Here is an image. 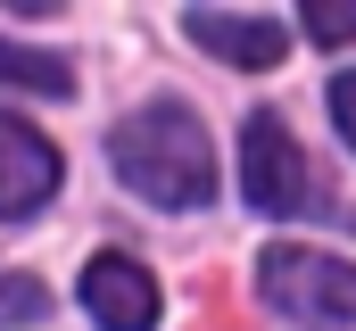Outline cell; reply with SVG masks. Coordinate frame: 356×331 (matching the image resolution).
Segmentation results:
<instances>
[{
	"label": "cell",
	"instance_id": "1",
	"mask_svg": "<svg viewBox=\"0 0 356 331\" xmlns=\"http://www.w3.org/2000/svg\"><path fill=\"white\" fill-rule=\"evenodd\" d=\"M108 158H116V174H124L149 207H207V199H216L207 133H199V116L175 108V99L133 108V116L108 133Z\"/></svg>",
	"mask_w": 356,
	"mask_h": 331
},
{
	"label": "cell",
	"instance_id": "2",
	"mask_svg": "<svg viewBox=\"0 0 356 331\" xmlns=\"http://www.w3.org/2000/svg\"><path fill=\"white\" fill-rule=\"evenodd\" d=\"M257 290L282 315H307V323H356V265L348 257H323V248L282 241L257 257Z\"/></svg>",
	"mask_w": 356,
	"mask_h": 331
},
{
	"label": "cell",
	"instance_id": "3",
	"mask_svg": "<svg viewBox=\"0 0 356 331\" xmlns=\"http://www.w3.org/2000/svg\"><path fill=\"white\" fill-rule=\"evenodd\" d=\"M241 191H249L257 216H307V207H315L307 150L290 141V124H282L273 108H257V116L241 124Z\"/></svg>",
	"mask_w": 356,
	"mask_h": 331
},
{
	"label": "cell",
	"instance_id": "4",
	"mask_svg": "<svg viewBox=\"0 0 356 331\" xmlns=\"http://www.w3.org/2000/svg\"><path fill=\"white\" fill-rule=\"evenodd\" d=\"M50 191H58V150H50L25 116L0 108V224L50 207Z\"/></svg>",
	"mask_w": 356,
	"mask_h": 331
},
{
	"label": "cell",
	"instance_id": "5",
	"mask_svg": "<svg viewBox=\"0 0 356 331\" xmlns=\"http://www.w3.org/2000/svg\"><path fill=\"white\" fill-rule=\"evenodd\" d=\"M83 307L99 331H149L158 323V282L133 257H91L83 265Z\"/></svg>",
	"mask_w": 356,
	"mask_h": 331
},
{
	"label": "cell",
	"instance_id": "6",
	"mask_svg": "<svg viewBox=\"0 0 356 331\" xmlns=\"http://www.w3.org/2000/svg\"><path fill=\"white\" fill-rule=\"evenodd\" d=\"M182 33H191L199 50L232 58V67H282V58H290V33H282L273 17H232V8H191V17H182Z\"/></svg>",
	"mask_w": 356,
	"mask_h": 331
},
{
	"label": "cell",
	"instance_id": "7",
	"mask_svg": "<svg viewBox=\"0 0 356 331\" xmlns=\"http://www.w3.org/2000/svg\"><path fill=\"white\" fill-rule=\"evenodd\" d=\"M0 83H17V91H50V99H67V91H75V67H67L58 50H25V42H0Z\"/></svg>",
	"mask_w": 356,
	"mask_h": 331
},
{
	"label": "cell",
	"instance_id": "8",
	"mask_svg": "<svg viewBox=\"0 0 356 331\" xmlns=\"http://www.w3.org/2000/svg\"><path fill=\"white\" fill-rule=\"evenodd\" d=\"M42 315H50L42 282H33V273H8V282H0V323H42Z\"/></svg>",
	"mask_w": 356,
	"mask_h": 331
},
{
	"label": "cell",
	"instance_id": "9",
	"mask_svg": "<svg viewBox=\"0 0 356 331\" xmlns=\"http://www.w3.org/2000/svg\"><path fill=\"white\" fill-rule=\"evenodd\" d=\"M307 33H315V42H356V8H340V0H315V8H307Z\"/></svg>",
	"mask_w": 356,
	"mask_h": 331
},
{
	"label": "cell",
	"instance_id": "10",
	"mask_svg": "<svg viewBox=\"0 0 356 331\" xmlns=\"http://www.w3.org/2000/svg\"><path fill=\"white\" fill-rule=\"evenodd\" d=\"M332 124L348 133V150H356V75H340V83H332Z\"/></svg>",
	"mask_w": 356,
	"mask_h": 331
}]
</instances>
